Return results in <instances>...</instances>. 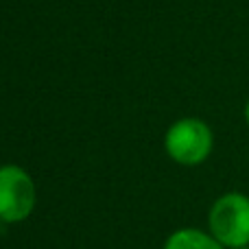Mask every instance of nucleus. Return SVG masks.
I'll use <instances>...</instances> for the list:
<instances>
[{"instance_id":"f257e3e1","label":"nucleus","mask_w":249,"mask_h":249,"mask_svg":"<svg viewBox=\"0 0 249 249\" xmlns=\"http://www.w3.org/2000/svg\"><path fill=\"white\" fill-rule=\"evenodd\" d=\"M210 232L221 245L241 249L249 245V197L228 193L210 210Z\"/></svg>"},{"instance_id":"f03ea898","label":"nucleus","mask_w":249,"mask_h":249,"mask_svg":"<svg viewBox=\"0 0 249 249\" xmlns=\"http://www.w3.org/2000/svg\"><path fill=\"white\" fill-rule=\"evenodd\" d=\"M166 153L175 162L195 166L201 164L212 151V131L199 118H181L166 133Z\"/></svg>"},{"instance_id":"7ed1b4c3","label":"nucleus","mask_w":249,"mask_h":249,"mask_svg":"<svg viewBox=\"0 0 249 249\" xmlns=\"http://www.w3.org/2000/svg\"><path fill=\"white\" fill-rule=\"evenodd\" d=\"M35 186L29 173L20 166L0 168V221L18 223L33 212Z\"/></svg>"},{"instance_id":"20e7f679","label":"nucleus","mask_w":249,"mask_h":249,"mask_svg":"<svg viewBox=\"0 0 249 249\" xmlns=\"http://www.w3.org/2000/svg\"><path fill=\"white\" fill-rule=\"evenodd\" d=\"M164 249H223V245L214 236H208V234L199 232V230L188 228L171 234Z\"/></svg>"},{"instance_id":"39448f33","label":"nucleus","mask_w":249,"mask_h":249,"mask_svg":"<svg viewBox=\"0 0 249 249\" xmlns=\"http://www.w3.org/2000/svg\"><path fill=\"white\" fill-rule=\"evenodd\" d=\"M245 118H247V123H249V101H247V107H245Z\"/></svg>"},{"instance_id":"423d86ee","label":"nucleus","mask_w":249,"mask_h":249,"mask_svg":"<svg viewBox=\"0 0 249 249\" xmlns=\"http://www.w3.org/2000/svg\"><path fill=\"white\" fill-rule=\"evenodd\" d=\"M241 249H249V247H241Z\"/></svg>"}]
</instances>
